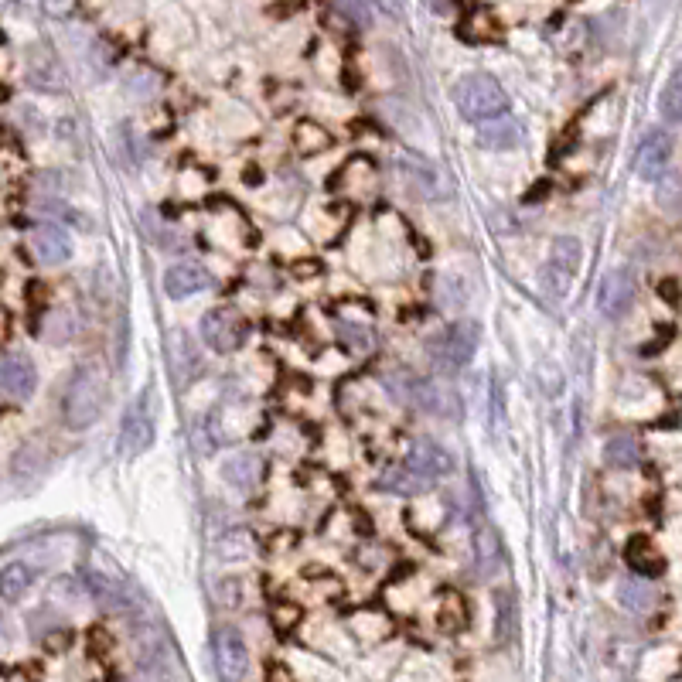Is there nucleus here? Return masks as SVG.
Masks as SVG:
<instances>
[{
	"label": "nucleus",
	"mask_w": 682,
	"mask_h": 682,
	"mask_svg": "<svg viewBox=\"0 0 682 682\" xmlns=\"http://www.w3.org/2000/svg\"><path fill=\"white\" fill-rule=\"evenodd\" d=\"M106 399H110V376L99 362H89L72 376L69 393L62 403V420L69 430H86L103 417Z\"/></svg>",
	"instance_id": "obj_1"
},
{
	"label": "nucleus",
	"mask_w": 682,
	"mask_h": 682,
	"mask_svg": "<svg viewBox=\"0 0 682 682\" xmlns=\"http://www.w3.org/2000/svg\"><path fill=\"white\" fill-rule=\"evenodd\" d=\"M157 89H161V76H151L147 69L133 72L127 79V93L133 99H151V96H157Z\"/></svg>",
	"instance_id": "obj_31"
},
{
	"label": "nucleus",
	"mask_w": 682,
	"mask_h": 682,
	"mask_svg": "<svg viewBox=\"0 0 682 682\" xmlns=\"http://www.w3.org/2000/svg\"><path fill=\"white\" fill-rule=\"evenodd\" d=\"M341 7H348V14H352V18H355V21L369 24V14H365L362 0H341Z\"/></svg>",
	"instance_id": "obj_38"
},
{
	"label": "nucleus",
	"mask_w": 682,
	"mask_h": 682,
	"mask_svg": "<svg viewBox=\"0 0 682 682\" xmlns=\"http://www.w3.org/2000/svg\"><path fill=\"white\" fill-rule=\"evenodd\" d=\"M536 379H539V389H543L546 396H560L563 393V376H560V369H556L553 362H539L536 365Z\"/></svg>",
	"instance_id": "obj_32"
},
{
	"label": "nucleus",
	"mask_w": 682,
	"mask_h": 682,
	"mask_svg": "<svg viewBox=\"0 0 682 682\" xmlns=\"http://www.w3.org/2000/svg\"><path fill=\"white\" fill-rule=\"evenodd\" d=\"M222 474H226V481H232L236 488H243V492H249V488L260 485L263 478V461L256 454H239L232 457V461H226V468H222Z\"/></svg>",
	"instance_id": "obj_19"
},
{
	"label": "nucleus",
	"mask_w": 682,
	"mask_h": 682,
	"mask_svg": "<svg viewBox=\"0 0 682 682\" xmlns=\"http://www.w3.org/2000/svg\"><path fill=\"white\" fill-rule=\"evenodd\" d=\"M31 249L45 266H58V263H69L72 260V236L55 222H41L31 232Z\"/></svg>",
	"instance_id": "obj_10"
},
{
	"label": "nucleus",
	"mask_w": 682,
	"mask_h": 682,
	"mask_svg": "<svg viewBox=\"0 0 682 682\" xmlns=\"http://www.w3.org/2000/svg\"><path fill=\"white\" fill-rule=\"evenodd\" d=\"M48 14H69L72 11V0H45Z\"/></svg>",
	"instance_id": "obj_39"
},
{
	"label": "nucleus",
	"mask_w": 682,
	"mask_h": 682,
	"mask_svg": "<svg viewBox=\"0 0 682 682\" xmlns=\"http://www.w3.org/2000/svg\"><path fill=\"white\" fill-rule=\"evenodd\" d=\"M403 399L410 406H417L420 413H430V417H457L461 413L454 389L437 379H406Z\"/></svg>",
	"instance_id": "obj_5"
},
{
	"label": "nucleus",
	"mask_w": 682,
	"mask_h": 682,
	"mask_svg": "<svg viewBox=\"0 0 682 682\" xmlns=\"http://www.w3.org/2000/svg\"><path fill=\"white\" fill-rule=\"evenodd\" d=\"M198 331H202V341L212 352H236L246 341V324L232 307H215V311H209Z\"/></svg>",
	"instance_id": "obj_7"
},
{
	"label": "nucleus",
	"mask_w": 682,
	"mask_h": 682,
	"mask_svg": "<svg viewBox=\"0 0 682 682\" xmlns=\"http://www.w3.org/2000/svg\"><path fill=\"white\" fill-rule=\"evenodd\" d=\"M485 127H481V147H488V151H509V147H519L522 140V127L512 120L509 113L502 116H492V120H481Z\"/></svg>",
	"instance_id": "obj_17"
},
{
	"label": "nucleus",
	"mask_w": 682,
	"mask_h": 682,
	"mask_svg": "<svg viewBox=\"0 0 682 682\" xmlns=\"http://www.w3.org/2000/svg\"><path fill=\"white\" fill-rule=\"evenodd\" d=\"M580 270V243L573 236H560L550 249V260L543 266V284L553 297H563Z\"/></svg>",
	"instance_id": "obj_6"
},
{
	"label": "nucleus",
	"mask_w": 682,
	"mask_h": 682,
	"mask_svg": "<svg viewBox=\"0 0 682 682\" xmlns=\"http://www.w3.org/2000/svg\"><path fill=\"white\" fill-rule=\"evenodd\" d=\"M256 550V539L249 529H229L226 536L219 539V556L222 560H246L249 553Z\"/></svg>",
	"instance_id": "obj_27"
},
{
	"label": "nucleus",
	"mask_w": 682,
	"mask_h": 682,
	"mask_svg": "<svg viewBox=\"0 0 682 682\" xmlns=\"http://www.w3.org/2000/svg\"><path fill=\"white\" fill-rule=\"evenodd\" d=\"M515 628H519V618H515V601L509 590H498L495 594V642L509 645L515 638Z\"/></svg>",
	"instance_id": "obj_23"
},
{
	"label": "nucleus",
	"mask_w": 682,
	"mask_h": 682,
	"mask_svg": "<svg viewBox=\"0 0 682 682\" xmlns=\"http://www.w3.org/2000/svg\"><path fill=\"white\" fill-rule=\"evenodd\" d=\"M294 144H297V151H301L304 157H314V154H321V151H328V147H331V133L324 130L321 123L301 120V123H297V130H294Z\"/></svg>",
	"instance_id": "obj_24"
},
{
	"label": "nucleus",
	"mask_w": 682,
	"mask_h": 682,
	"mask_svg": "<svg viewBox=\"0 0 682 682\" xmlns=\"http://www.w3.org/2000/svg\"><path fill=\"white\" fill-rule=\"evenodd\" d=\"M31 580H35V570L28 563H7L0 570V601L4 604H18L24 594H28Z\"/></svg>",
	"instance_id": "obj_18"
},
{
	"label": "nucleus",
	"mask_w": 682,
	"mask_h": 682,
	"mask_svg": "<svg viewBox=\"0 0 682 682\" xmlns=\"http://www.w3.org/2000/svg\"><path fill=\"white\" fill-rule=\"evenodd\" d=\"M168 355H178V359H171L174 365V372H178V382H188L185 376V365H188V372H195L198 369V355H195V345L188 341L185 331H171V338H168Z\"/></svg>",
	"instance_id": "obj_25"
},
{
	"label": "nucleus",
	"mask_w": 682,
	"mask_h": 682,
	"mask_svg": "<svg viewBox=\"0 0 682 682\" xmlns=\"http://www.w3.org/2000/svg\"><path fill=\"white\" fill-rule=\"evenodd\" d=\"M403 468H410L423 481H434V478H447L454 471V457L437 440H413V447L406 451Z\"/></svg>",
	"instance_id": "obj_8"
},
{
	"label": "nucleus",
	"mask_w": 682,
	"mask_h": 682,
	"mask_svg": "<svg viewBox=\"0 0 682 682\" xmlns=\"http://www.w3.org/2000/svg\"><path fill=\"white\" fill-rule=\"evenodd\" d=\"M454 103L464 120H474V123L509 113V96H505V89L498 86L495 76H485V72H474V76H464L457 82Z\"/></svg>",
	"instance_id": "obj_2"
},
{
	"label": "nucleus",
	"mask_w": 682,
	"mask_h": 682,
	"mask_svg": "<svg viewBox=\"0 0 682 682\" xmlns=\"http://www.w3.org/2000/svg\"><path fill=\"white\" fill-rule=\"evenodd\" d=\"M635 301V280L628 270H611L604 277L601 290H597V307H601L604 318H621Z\"/></svg>",
	"instance_id": "obj_11"
},
{
	"label": "nucleus",
	"mask_w": 682,
	"mask_h": 682,
	"mask_svg": "<svg viewBox=\"0 0 682 682\" xmlns=\"http://www.w3.org/2000/svg\"><path fill=\"white\" fill-rule=\"evenodd\" d=\"M618 601L625 604V611H631V614H645V611H652V604H655V587L638 577H628L618 584Z\"/></svg>",
	"instance_id": "obj_21"
},
{
	"label": "nucleus",
	"mask_w": 682,
	"mask_h": 682,
	"mask_svg": "<svg viewBox=\"0 0 682 682\" xmlns=\"http://www.w3.org/2000/svg\"><path fill=\"white\" fill-rule=\"evenodd\" d=\"M604 457L614 464V468H635L638 457H642V447H638L635 437H614L611 444H607Z\"/></svg>",
	"instance_id": "obj_28"
},
{
	"label": "nucleus",
	"mask_w": 682,
	"mask_h": 682,
	"mask_svg": "<svg viewBox=\"0 0 682 682\" xmlns=\"http://www.w3.org/2000/svg\"><path fill=\"white\" fill-rule=\"evenodd\" d=\"M82 584H86V590L93 594V601L99 607H106V611H120V607L130 604L127 587H123L120 580H113V577H103V573L89 570L86 577H82Z\"/></svg>",
	"instance_id": "obj_16"
},
{
	"label": "nucleus",
	"mask_w": 682,
	"mask_h": 682,
	"mask_svg": "<svg viewBox=\"0 0 682 682\" xmlns=\"http://www.w3.org/2000/svg\"><path fill=\"white\" fill-rule=\"evenodd\" d=\"M628 563H631V570L638 573V577H659L662 573V556L659 553H652V543H648L645 536H635L628 543Z\"/></svg>",
	"instance_id": "obj_22"
},
{
	"label": "nucleus",
	"mask_w": 682,
	"mask_h": 682,
	"mask_svg": "<svg viewBox=\"0 0 682 682\" xmlns=\"http://www.w3.org/2000/svg\"><path fill=\"white\" fill-rule=\"evenodd\" d=\"M659 113L669 123L679 120V113H682V86H679V76H672L669 82H665L662 93H659Z\"/></svg>",
	"instance_id": "obj_30"
},
{
	"label": "nucleus",
	"mask_w": 682,
	"mask_h": 682,
	"mask_svg": "<svg viewBox=\"0 0 682 682\" xmlns=\"http://www.w3.org/2000/svg\"><path fill=\"white\" fill-rule=\"evenodd\" d=\"M89 642H93V652H96V655H106V648H113V642L106 638V631H103V628H93Z\"/></svg>",
	"instance_id": "obj_36"
},
{
	"label": "nucleus",
	"mask_w": 682,
	"mask_h": 682,
	"mask_svg": "<svg viewBox=\"0 0 682 682\" xmlns=\"http://www.w3.org/2000/svg\"><path fill=\"white\" fill-rule=\"evenodd\" d=\"M474 546H478V570L481 573H492L498 567V539L495 532L488 526L478 529V539H474Z\"/></svg>",
	"instance_id": "obj_29"
},
{
	"label": "nucleus",
	"mask_w": 682,
	"mask_h": 682,
	"mask_svg": "<svg viewBox=\"0 0 682 682\" xmlns=\"http://www.w3.org/2000/svg\"><path fill=\"white\" fill-rule=\"evenodd\" d=\"M659 294L665 297V304H672V307H676V304H679V280H676V277H665V280H659Z\"/></svg>",
	"instance_id": "obj_35"
},
{
	"label": "nucleus",
	"mask_w": 682,
	"mask_h": 682,
	"mask_svg": "<svg viewBox=\"0 0 682 682\" xmlns=\"http://www.w3.org/2000/svg\"><path fill=\"white\" fill-rule=\"evenodd\" d=\"M304 618V611L297 604H273V625H277V631H290V628H297V621Z\"/></svg>",
	"instance_id": "obj_33"
},
{
	"label": "nucleus",
	"mask_w": 682,
	"mask_h": 682,
	"mask_svg": "<svg viewBox=\"0 0 682 682\" xmlns=\"http://www.w3.org/2000/svg\"><path fill=\"white\" fill-rule=\"evenodd\" d=\"M464 625H468V607H464V597L457 590H444L437 607V628L444 635H457Z\"/></svg>",
	"instance_id": "obj_20"
},
{
	"label": "nucleus",
	"mask_w": 682,
	"mask_h": 682,
	"mask_svg": "<svg viewBox=\"0 0 682 682\" xmlns=\"http://www.w3.org/2000/svg\"><path fill=\"white\" fill-rule=\"evenodd\" d=\"M311 273H321V263H318V260H301V263H294V277L307 280Z\"/></svg>",
	"instance_id": "obj_37"
},
{
	"label": "nucleus",
	"mask_w": 682,
	"mask_h": 682,
	"mask_svg": "<svg viewBox=\"0 0 682 682\" xmlns=\"http://www.w3.org/2000/svg\"><path fill=\"white\" fill-rule=\"evenodd\" d=\"M209 284H212L209 270H205V266H198V263H178V266H171V270L164 273V290H168V297H174V301L191 297V294H202Z\"/></svg>",
	"instance_id": "obj_15"
},
{
	"label": "nucleus",
	"mask_w": 682,
	"mask_h": 682,
	"mask_svg": "<svg viewBox=\"0 0 682 682\" xmlns=\"http://www.w3.org/2000/svg\"><path fill=\"white\" fill-rule=\"evenodd\" d=\"M38 372L24 355H4L0 359V393L11 399H28L35 393Z\"/></svg>",
	"instance_id": "obj_13"
},
{
	"label": "nucleus",
	"mask_w": 682,
	"mask_h": 682,
	"mask_svg": "<svg viewBox=\"0 0 682 682\" xmlns=\"http://www.w3.org/2000/svg\"><path fill=\"white\" fill-rule=\"evenodd\" d=\"M69 642H72V631L55 628L52 635L45 638V648H48V652H65V648H69Z\"/></svg>",
	"instance_id": "obj_34"
},
{
	"label": "nucleus",
	"mask_w": 682,
	"mask_h": 682,
	"mask_svg": "<svg viewBox=\"0 0 682 682\" xmlns=\"http://www.w3.org/2000/svg\"><path fill=\"white\" fill-rule=\"evenodd\" d=\"M215 659L226 679H246L249 676V648L236 628L215 631Z\"/></svg>",
	"instance_id": "obj_9"
},
{
	"label": "nucleus",
	"mask_w": 682,
	"mask_h": 682,
	"mask_svg": "<svg viewBox=\"0 0 682 682\" xmlns=\"http://www.w3.org/2000/svg\"><path fill=\"white\" fill-rule=\"evenodd\" d=\"M669 154H672V140L669 133L662 130H648L642 137V144H638V154H635V164H638V174L648 181L662 178L665 168H669Z\"/></svg>",
	"instance_id": "obj_12"
},
{
	"label": "nucleus",
	"mask_w": 682,
	"mask_h": 682,
	"mask_svg": "<svg viewBox=\"0 0 682 682\" xmlns=\"http://www.w3.org/2000/svg\"><path fill=\"white\" fill-rule=\"evenodd\" d=\"M133 648H137V665L151 676H164L168 672V642L157 628H140L137 638H133Z\"/></svg>",
	"instance_id": "obj_14"
},
{
	"label": "nucleus",
	"mask_w": 682,
	"mask_h": 682,
	"mask_svg": "<svg viewBox=\"0 0 682 682\" xmlns=\"http://www.w3.org/2000/svg\"><path fill=\"white\" fill-rule=\"evenodd\" d=\"M427 485H430V481L417 478V474H413L410 468H389L379 478V488H386V492H396V495H417Z\"/></svg>",
	"instance_id": "obj_26"
},
{
	"label": "nucleus",
	"mask_w": 682,
	"mask_h": 682,
	"mask_svg": "<svg viewBox=\"0 0 682 682\" xmlns=\"http://www.w3.org/2000/svg\"><path fill=\"white\" fill-rule=\"evenodd\" d=\"M478 341H481V331L474 321H457L451 331H444L437 341H430V352H434L437 365L444 372H457L464 369L474 352H478Z\"/></svg>",
	"instance_id": "obj_3"
},
{
	"label": "nucleus",
	"mask_w": 682,
	"mask_h": 682,
	"mask_svg": "<svg viewBox=\"0 0 682 682\" xmlns=\"http://www.w3.org/2000/svg\"><path fill=\"white\" fill-rule=\"evenodd\" d=\"M266 679H294V672H290L287 665H270V669H266Z\"/></svg>",
	"instance_id": "obj_40"
},
{
	"label": "nucleus",
	"mask_w": 682,
	"mask_h": 682,
	"mask_svg": "<svg viewBox=\"0 0 682 682\" xmlns=\"http://www.w3.org/2000/svg\"><path fill=\"white\" fill-rule=\"evenodd\" d=\"M151 444H154V393L147 389L140 399H133L127 417H123L120 451L123 457H140L151 451Z\"/></svg>",
	"instance_id": "obj_4"
}]
</instances>
